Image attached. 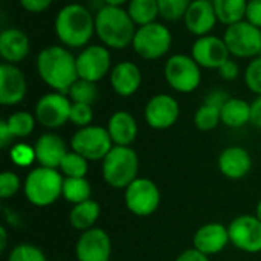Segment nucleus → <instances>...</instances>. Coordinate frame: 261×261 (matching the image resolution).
<instances>
[{"label":"nucleus","mask_w":261,"mask_h":261,"mask_svg":"<svg viewBox=\"0 0 261 261\" xmlns=\"http://www.w3.org/2000/svg\"><path fill=\"white\" fill-rule=\"evenodd\" d=\"M37 72L41 81L54 92L66 93L78 80L76 57L63 44L43 47L37 55Z\"/></svg>","instance_id":"f257e3e1"},{"label":"nucleus","mask_w":261,"mask_h":261,"mask_svg":"<svg viewBox=\"0 0 261 261\" xmlns=\"http://www.w3.org/2000/svg\"><path fill=\"white\" fill-rule=\"evenodd\" d=\"M54 31L63 46L84 47L95 35V15L81 3H69L57 12Z\"/></svg>","instance_id":"f03ea898"},{"label":"nucleus","mask_w":261,"mask_h":261,"mask_svg":"<svg viewBox=\"0 0 261 261\" xmlns=\"http://www.w3.org/2000/svg\"><path fill=\"white\" fill-rule=\"evenodd\" d=\"M138 26L122 6L102 5L95 14V34L109 49H125L132 46Z\"/></svg>","instance_id":"7ed1b4c3"},{"label":"nucleus","mask_w":261,"mask_h":261,"mask_svg":"<svg viewBox=\"0 0 261 261\" xmlns=\"http://www.w3.org/2000/svg\"><path fill=\"white\" fill-rule=\"evenodd\" d=\"M64 176L57 168L35 167L24 179V196L37 208L54 205L63 196Z\"/></svg>","instance_id":"20e7f679"},{"label":"nucleus","mask_w":261,"mask_h":261,"mask_svg":"<svg viewBox=\"0 0 261 261\" xmlns=\"http://www.w3.org/2000/svg\"><path fill=\"white\" fill-rule=\"evenodd\" d=\"M101 173L109 187L115 190H125L138 179L139 158L132 147L115 145L102 159Z\"/></svg>","instance_id":"39448f33"},{"label":"nucleus","mask_w":261,"mask_h":261,"mask_svg":"<svg viewBox=\"0 0 261 261\" xmlns=\"http://www.w3.org/2000/svg\"><path fill=\"white\" fill-rule=\"evenodd\" d=\"M171 44H173L171 31L164 23L154 21L139 26L136 29L132 47L138 57L153 61L167 55Z\"/></svg>","instance_id":"423d86ee"},{"label":"nucleus","mask_w":261,"mask_h":261,"mask_svg":"<svg viewBox=\"0 0 261 261\" xmlns=\"http://www.w3.org/2000/svg\"><path fill=\"white\" fill-rule=\"evenodd\" d=\"M164 78L174 92L191 93L202 83V70L191 55L174 54L165 61Z\"/></svg>","instance_id":"0eeeda50"},{"label":"nucleus","mask_w":261,"mask_h":261,"mask_svg":"<svg viewBox=\"0 0 261 261\" xmlns=\"http://www.w3.org/2000/svg\"><path fill=\"white\" fill-rule=\"evenodd\" d=\"M70 147L78 154L90 161H102L115 147L107 127L87 125L78 128L70 138Z\"/></svg>","instance_id":"6e6552de"},{"label":"nucleus","mask_w":261,"mask_h":261,"mask_svg":"<svg viewBox=\"0 0 261 261\" xmlns=\"http://www.w3.org/2000/svg\"><path fill=\"white\" fill-rule=\"evenodd\" d=\"M223 40L231 57L252 60L261 54V29L248 20L226 26Z\"/></svg>","instance_id":"1a4fd4ad"},{"label":"nucleus","mask_w":261,"mask_h":261,"mask_svg":"<svg viewBox=\"0 0 261 261\" xmlns=\"http://www.w3.org/2000/svg\"><path fill=\"white\" fill-rule=\"evenodd\" d=\"M124 202L132 214L148 217L154 214L161 205L159 187L147 177H138L124 190Z\"/></svg>","instance_id":"9d476101"},{"label":"nucleus","mask_w":261,"mask_h":261,"mask_svg":"<svg viewBox=\"0 0 261 261\" xmlns=\"http://www.w3.org/2000/svg\"><path fill=\"white\" fill-rule=\"evenodd\" d=\"M72 101L66 93L49 92L43 95L34 109L37 122L49 130H57L69 122Z\"/></svg>","instance_id":"9b49d317"},{"label":"nucleus","mask_w":261,"mask_h":261,"mask_svg":"<svg viewBox=\"0 0 261 261\" xmlns=\"http://www.w3.org/2000/svg\"><path fill=\"white\" fill-rule=\"evenodd\" d=\"M78 78L98 83L112 70V54L104 44L86 46L76 55Z\"/></svg>","instance_id":"f8f14e48"},{"label":"nucleus","mask_w":261,"mask_h":261,"mask_svg":"<svg viewBox=\"0 0 261 261\" xmlns=\"http://www.w3.org/2000/svg\"><path fill=\"white\" fill-rule=\"evenodd\" d=\"M229 240L242 252H261V220L254 214H243L236 217L229 225Z\"/></svg>","instance_id":"ddd939ff"},{"label":"nucleus","mask_w":261,"mask_h":261,"mask_svg":"<svg viewBox=\"0 0 261 261\" xmlns=\"http://www.w3.org/2000/svg\"><path fill=\"white\" fill-rule=\"evenodd\" d=\"M180 115L179 102L168 93H158L151 96L144 107L145 122L154 130H167L173 127Z\"/></svg>","instance_id":"4468645a"},{"label":"nucleus","mask_w":261,"mask_h":261,"mask_svg":"<svg viewBox=\"0 0 261 261\" xmlns=\"http://www.w3.org/2000/svg\"><path fill=\"white\" fill-rule=\"evenodd\" d=\"M191 57L197 61L200 67L219 70L231 58V54L223 37L220 38L210 34L196 38L191 46Z\"/></svg>","instance_id":"2eb2a0df"},{"label":"nucleus","mask_w":261,"mask_h":261,"mask_svg":"<svg viewBox=\"0 0 261 261\" xmlns=\"http://www.w3.org/2000/svg\"><path fill=\"white\" fill-rule=\"evenodd\" d=\"M75 255L78 261H109L112 255L110 236L96 226L81 232L75 245Z\"/></svg>","instance_id":"dca6fc26"},{"label":"nucleus","mask_w":261,"mask_h":261,"mask_svg":"<svg viewBox=\"0 0 261 261\" xmlns=\"http://www.w3.org/2000/svg\"><path fill=\"white\" fill-rule=\"evenodd\" d=\"M28 93L26 76L17 64H0V104L17 106Z\"/></svg>","instance_id":"f3484780"},{"label":"nucleus","mask_w":261,"mask_h":261,"mask_svg":"<svg viewBox=\"0 0 261 261\" xmlns=\"http://www.w3.org/2000/svg\"><path fill=\"white\" fill-rule=\"evenodd\" d=\"M217 21L213 0H193L184 17L187 31L196 37L210 35Z\"/></svg>","instance_id":"a211bd4d"},{"label":"nucleus","mask_w":261,"mask_h":261,"mask_svg":"<svg viewBox=\"0 0 261 261\" xmlns=\"http://www.w3.org/2000/svg\"><path fill=\"white\" fill-rule=\"evenodd\" d=\"M228 243H231L228 226L217 222L202 225L193 237L194 248L208 257L222 252L228 246Z\"/></svg>","instance_id":"6ab92c4d"},{"label":"nucleus","mask_w":261,"mask_h":261,"mask_svg":"<svg viewBox=\"0 0 261 261\" xmlns=\"http://www.w3.org/2000/svg\"><path fill=\"white\" fill-rule=\"evenodd\" d=\"M110 86L113 92L122 98L135 95L142 84V73L133 61H121L110 70Z\"/></svg>","instance_id":"aec40b11"},{"label":"nucleus","mask_w":261,"mask_h":261,"mask_svg":"<svg viewBox=\"0 0 261 261\" xmlns=\"http://www.w3.org/2000/svg\"><path fill=\"white\" fill-rule=\"evenodd\" d=\"M217 165L225 177L232 180H240L249 174L252 168V158L246 148L232 145V147H226L220 153Z\"/></svg>","instance_id":"412c9836"},{"label":"nucleus","mask_w":261,"mask_h":261,"mask_svg":"<svg viewBox=\"0 0 261 261\" xmlns=\"http://www.w3.org/2000/svg\"><path fill=\"white\" fill-rule=\"evenodd\" d=\"M35 150V161L40 167L47 168H60L63 158L67 154V145L61 136L57 133H43L34 144Z\"/></svg>","instance_id":"4be33fe9"},{"label":"nucleus","mask_w":261,"mask_h":261,"mask_svg":"<svg viewBox=\"0 0 261 261\" xmlns=\"http://www.w3.org/2000/svg\"><path fill=\"white\" fill-rule=\"evenodd\" d=\"M31 50V41L24 31L18 28H6L0 32V57L3 63L18 64Z\"/></svg>","instance_id":"5701e85b"},{"label":"nucleus","mask_w":261,"mask_h":261,"mask_svg":"<svg viewBox=\"0 0 261 261\" xmlns=\"http://www.w3.org/2000/svg\"><path fill=\"white\" fill-rule=\"evenodd\" d=\"M107 130L115 145L130 147L138 138V122L125 110L115 112L107 121Z\"/></svg>","instance_id":"b1692460"},{"label":"nucleus","mask_w":261,"mask_h":261,"mask_svg":"<svg viewBox=\"0 0 261 261\" xmlns=\"http://www.w3.org/2000/svg\"><path fill=\"white\" fill-rule=\"evenodd\" d=\"M101 216V206L96 200H86L76 205H72V210L69 211V223L76 231H87L95 228V223L98 222Z\"/></svg>","instance_id":"393cba45"},{"label":"nucleus","mask_w":261,"mask_h":261,"mask_svg":"<svg viewBox=\"0 0 261 261\" xmlns=\"http://www.w3.org/2000/svg\"><path fill=\"white\" fill-rule=\"evenodd\" d=\"M222 124L229 128H242L251 122V104L242 98L231 96L220 112Z\"/></svg>","instance_id":"a878e982"},{"label":"nucleus","mask_w":261,"mask_h":261,"mask_svg":"<svg viewBox=\"0 0 261 261\" xmlns=\"http://www.w3.org/2000/svg\"><path fill=\"white\" fill-rule=\"evenodd\" d=\"M213 5L217 20L225 26L246 20L248 0H213Z\"/></svg>","instance_id":"bb28decb"},{"label":"nucleus","mask_w":261,"mask_h":261,"mask_svg":"<svg viewBox=\"0 0 261 261\" xmlns=\"http://www.w3.org/2000/svg\"><path fill=\"white\" fill-rule=\"evenodd\" d=\"M127 11L138 28L154 23L158 21V17H161L158 0H130Z\"/></svg>","instance_id":"cd10ccee"},{"label":"nucleus","mask_w":261,"mask_h":261,"mask_svg":"<svg viewBox=\"0 0 261 261\" xmlns=\"http://www.w3.org/2000/svg\"><path fill=\"white\" fill-rule=\"evenodd\" d=\"M92 196V185L86 177H64L63 197L66 202L76 205L89 200Z\"/></svg>","instance_id":"c85d7f7f"},{"label":"nucleus","mask_w":261,"mask_h":261,"mask_svg":"<svg viewBox=\"0 0 261 261\" xmlns=\"http://www.w3.org/2000/svg\"><path fill=\"white\" fill-rule=\"evenodd\" d=\"M67 96L70 98L72 102H81V104L93 106L99 98V89H98L96 83L78 78L72 84V87L69 89Z\"/></svg>","instance_id":"c756f323"},{"label":"nucleus","mask_w":261,"mask_h":261,"mask_svg":"<svg viewBox=\"0 0 261 261\" xmlns=\"http://www.w3.org/2000/svg\"><path fill=\"white\" fill-rule=\"evenodd\" d=\"M5 121H6L8 128L11 130L14 138H28L35 128L37 118H35V115H32L29 112L18 110V112L11 113Z\"/></svg>","instance_id":"7c9ffc66"},{"label":"nucleus","mask_w":261,"mask_h":261,"mask_svg":"<svg viewBox=\"0 0 261 261\" xmlns=\"http://www.w3.org/2000/svg\"><path fill=\"white\" fill-rule=\"evenodd\" d=\"M220 112H222L220 107L203 102L194 113V125L200 132H211L217 128V125L222 122Z\"/></svg>","instance_id":"2f4dec72"},{"label":"nucleus","mask_w":261,"mask_h":261,"mask_svg":"<svg viewBox=\"0 0 261 261\" xmlns=\"http://www.w3.org/2000/svg\"><path fill=\"white\" fill-rule=\"evenodd\" d=\"M58 170L64 177H86L89 171V161L72 150L63 158Z\"/></svg>","instance_id":"473e14b6"},{"label":"nucleus","mask_w":261,"mask_h":261,"mask_svg":"<svg viewBox=\"0 0 261 261\" xmlns=\"http://www.w3.org/2000/svg\"><path fill=\"white\" fill-rule=\"evenodd\" d=\"M193 0H158L159 15L170 23L184 20Z\"/></svg>","instance_id":"72a5a7b5"},{"label":"nucleus","mask_w":261,"mask_h":261,"mask_svg":"<svg viewBox=\"0 0 261 261\" xmlns=\"http://www.w3.org/2000/svg\"><path fill=\"white\" fill-rule=\"evenodd\" d=\"M8 261H47L46 254L35 245L21 243L11 249Z\"/></svg>","instance_id":"f704fd0d"},{"label":"nucleus","mask_w":261,"mask_h":261,"mask_svg":"<svg viewBox=\"0 0 261 261\" xmlns=\"http://www.w3.org/2000/svg\"><path fill=\"white\" fill-rule=\"evenodd\" d=\"M245 83L252 93H255L257 96L261 95V55L252 58L246 66Z\"/></svg>","instance_id":"c9c22d12"},{"label":"nucleus","mask_w":261,"mask_h":261,"mask_svg":"<svg viewBox=\"0 0 261 261\" xmlns=\"http://www.w3.org/2000/svg\"><path fill=\"white\" fill-rule=\"evenodd\" d=\"M9 158L11 161L17 165V167H29L32 165L35 161V150L34 147L28 145V144H14L11 147L9 151Z\"/></svg>","instance_id":"e433bc0d"},{"label":"nucleus","mask_w":261,"mask_h":261,"mask_svg":"<svg viewBox=\"0 0 261 261\" xmlns=\"http://www.w3.org/2000/svg\"><path fill=\"white\" fill-rule=\"evenodd\" d=\"M93 121V109L89 104H81V102H72L70 109V118L69 122H72L76 127H87L92 125Z\"/></svg>","instance_id":"4c0bfd02"},{"label":"nucleus","mask_w":261,"mask_h":261,"mask_svg":"<svg viewBox=\"0 0 261 261\" xmlns=\"http://www.w3.org/2000/svg\"><path fill=\"white\" fill-rule=\"evenodd\" d=\"M21 188V180L14 171H3L0 174V197L9 199L15 196Z\"/></svg>","instance_id":"58836bf2"},{"label":"nucleus","mask_w":261,"mask_h":261,"mask_svg":"<svg viewBox=\"0 0 261 261\" xmlns=\"http://www.w3.org/2000/svg\"><path fill=\"white\" fill-rule=\"evenodd\" d=\"M54 0H18L20 6L29 14H41L44 12Z\"/></svg>","instance_id":"ea45409f"},{"label":"nucleus","mask_w":261,"mask_h":261,"mask_svg":"<svg viewBox=\"0 0 261 261\" xmlns=\"http://www.w3.org/2000/svg\"><path fill=\"white\" fill-rule=\"evenodd\" d=\"M217 72H219V75H220L225 81H234V80H237L239 75H240V66H239V63H237L236 60L229 58Z\"/></svg>","instance_id":"a19ab883"},{"label":"nucleus","mask_w":261,"mask_h":261,"mask_svg":"<svg viewBox=\"0 0 261 261\" xmlns=\"http://www.w3.org/2000/svg\"><path fill=\"white\" fill-rule=\"evenodd\" d=\"M246 20L261 29V0H248Z\"/></svg>","instance_id":"79ce46f5"},{"label":"nucleus","mask_w":261,"mask_h":261,"mask_svg":"<svg viewBox=\"0 0 261 261\" xmlns=\"http://www.w3.org/2000/svg\"><path fill=\"white\" fill-rule=\"evenodd\" d=\"M231 96L228 95V92H225L223 89H214V90H211L208 95H206V98H205V101L203 102H208V104H213V106H217V107H223V104L229 99Z\"/></svg>","instance_id":"37998d69"},{"label":"nucleus","mask_w":261,"mask_h":261,"mask_svg":"<svg viewBox=\"0 0 261 261\" xmlns=\"http://www.w3.org/2000/svg\"><path fill=\"white\" fill-rule=\"evenodd\" d=\"M176 261H210V257L205 255V254H202V252H199L196 248H191V249L184 251L176 258Z\"/></svg>","instance_id":"c03bdc74"},{"label":"nucleus","mask_w":261,"mask_h":261,"mask_svg":"<svg viewBox=\"0 0 261 261\" xmlns=\"http://www.w3.org/2000/svg\"><path fill=\"white\" fill-rule=\"evenodd\" d=\"M251 124L261 130V95L251 102Z\"/></svg>","instance_id":"a18cd8bd"},{"label":"nucleus","mask_w":261,"mask_h":261,"mask_svg":"<svg viewBox=\"0 0 261 261\" xmlns=\"http://www.w3.org/2000/svg\"><path fill=\"white\" fill-rule=\"evenodd\" d=\"M14 139H15V138L12 136L11 130L8 128L6 121L2 119V121H0V147H2V148H8V147L12 144Z\"/></svg>","instance_id":"49530a36"},{"label":"nucleus","mask_w":261,"mask_h":261,"mask_svg":"<svg viewBox=\"0 0 261 261\" xmlns=\"http://www.w3.org/2000/svg\"><path fill=\"white\" fill-rule=\"evenodd\" d=\"M0 240H2V243H0V251H3V249L6 248V240H8V234H6L5 226L0 228Z\"/></svg>","instance_id":"de8ad7c7"},{"label":"nucleus","mask_w":261,"mask_h":261,"mask_svg":"<svg viewBox=\"0 0 261 261\" xmlns=\"http://www.w3.org/2000/svg\"><path fill=\"white\" fill-rule=\"evenodd\" d=\"M130 0H102V5H109V6H124Z\"/></svg>","instance_id":"09e8293b"},{"label":"nucleus","mask_w":261,"mask_h":261,"mask_svg":"<svg viewBox=\"0 0 261 261\" xmlns=\"http://www.w3.org/2000/svg\"><path fill=\"white\" fill-rule=\"evenodd\" d=\"M255 216L258 217L261 220V199H260V202L257 203V210H255Z\"/></svg>","instance_id":"8fccbe9b"}]
</instances>
